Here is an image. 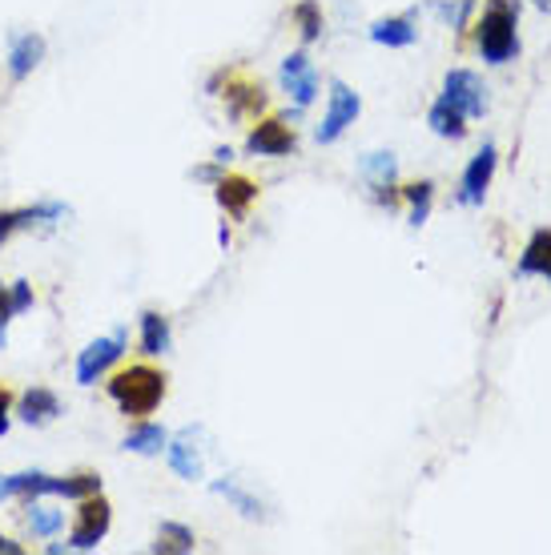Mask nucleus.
<instances>
[{
  "label": "nucleus",
  "mask_w": 551,
  "mask_h": 555,
  "mask_svg": "<svg viewBox=\"0 0 551 555\" xmlns=\"http://www.w3.org/2000/svg\"><path fill=\"white\" fill-rule=\"evenodd\" d=\"M61 524H65V515L53 512V507H41V503L28 507V528H33V535H56Z\"/></svg>",
  "instance_id": "393cba45"
},
{
  "label": "nucleus",
  "mask_w": 551,
  "mask_h": 555,
  "mask_svg": "<svg viewBox=\"0 0 551 555\" xmlns=\"http://www.w3.org/2000/svg\"><path fill=\"white\" fill-rule=\"evenodd\" d=\"M443 101L456 105L463 117H483L487 113V89L471 69H451L443 81Z\"/></svg>",
  "instance_id": "39448f33"
},
{
  "label": "nucleus",
  "mask_w": 551,
  "mask_h": 555,
  "mask_svg": "<svg viewBox=\"0 0 551 555\" xmlns=\"http://www.w3.org/2000/svg\"><path fill=\"white\" fill-rule=\"evenodd\" d=\"M121 354H125V331L89 343V347L81 350V359H77V383H81V387H93L97 378L105 375Z\"/></svg>",
  "instance_id": "423d86ee"
},
{
  "label": "nucleus",
  "mask_w": 551,
  "mask_h": 555,
  "mask_svg": "<svg viewBox=\"0 0 551 555\" xmlns=\"http://www.w3.org/2000/svg\"><path fill=\"white\" fill-rule=\"evenodd\" d=\"M97 491H101V475H93V472L56 479V487H53V495H61V500H77V503H81L85 495H97Z\"/></svg>",
  "instance_id": "412c9836"
},
{
  "label": "nucleus",
  "mask_w": 551,
  "mask_h": 555,
  "mask_svg": "<svg viewBox=\"0 0 551 555\" xmlns=\"http://www.w3.org/2000/svg\"><path fill=\"white\" fill-rule=\"evenodd\" d=\"M4 291H9V286H4V282H0V294H4Z\"/></svg>",
  "instance_id": "473e14b6"
},
{
  "label": "nucleus",
  "mask_w": 551,
  "mask_h": 555,
  "mask_svg": "<svg viewBox=\"0 0 551 555\" xmlns=\"http://www.w3.org/2000/svg\"><path fill=\"white\" fill-rule=\"evenodd\" d=\"M258 197V185L249 178H221L218 181V206L234 218H246L249 202Z\"/></svg>",
  "instance_id": "4468645a"
},
{
  "label": "nucleus",
  "mask_w": 551,
  "mask_h": 555,
  "mask_svg": "<svg viewBox=\"0 0 551 555\" xmlns=\"http://www.w3.org/2000/svg\"><path fill=\"white\" fill-rule=\"evenodd\" d=\"M543 278H548V282H551V262H548V270H543Z\"/></svg>",
  "instance_id": "2f4dec72"
},
{
  "label": "nucleus",
  "mask_w": 551,
  "mask_h": 555,
  "mask_svg": "<svg viewBox=\"0 0 551 555\" xmlns=\"http://www.w3.org/2000/svg\"><path fill=\"white\" fill-rule=\"evenodd\" d=\"M246 150L254 153V157H282V153L294 150V133H290L282 121H258V129L246 138Z\"/></svg>",
  "instance_id": "9d476101"
},
{
  "label": "nucleus",
  "mask_w": 551,
  "mask_h": 555,
  "mask_svg": "<svg viewBox=\"0 0 551 555\" xmlns=\"http://www.w3.org/2000/svg\"><path fill=\"white\" fill-rule=\"evenodd\" d=\"M169 350V319L166 314H157V310H145L141 314V354H166Z\"/></svg>",
  "instance_id": "2eb2a0df"
},
{
  "label": "nucleus",
  "mask_w": 551,
  "mask_h": 555,
  "mask_svg": "<svg viewBox=\"0 0 551 555\" xmlns=\"http://www.w3.org/2000/svg\"><path fill=\"white\" fill-rule=\"evenodd\" d=\"M9 302H13V314H25L28 306H33V286H28L25 278L9 286Z\"/></svg>",
  "instance_id": "cd10ccee"
},
{
  "label": "nucleus",
  "mask_w": 551,
  "mask_h": 555,
  "mask_svg": "<svg viewBox=\"0 0 551 555\" xmlns=\"http://www.w3.org/2000/svg\"><path fill=\"white\" fill-rule=\"evenodd\" d=\"M362 113V101L359 93L350 89V85L334 81L331 85V109H326V117H322V126H318V141L322 145H331V141H338L346 133V126H355V117Z\"/></svg>",
  "instance_id": "20e7f679"
},
{
  "label": "nucleus",
  "mask_w": 551,
  "mask_h": 555,
  "mask_svg": "<svg viewBox=\"0 0 551 555\" xmlns=\"http://www.w3.org/2000/svg\"><path fill=\"white\" fill-rule=\"evenodd\" d=\"M214 491H218V495H226V500L234 503V507H238L242 515H246V519H258V515H262L258 500H249V495L234 483V479H214Z\"/></svg>",
  "instance_id": "5701e85b"
},
{
  "label": "nucleus",
  "mask_w": 551,
  "mask_h": 555,
  "mask_svg": "<svg viewBox=\"0 0 551 555\" xmlns=\"http://www.w3.org/2000/svg\"><path fill=\"white\" fill-rule=\"evenodd\" d=\"M9 423H13V395L0 387V439L9 435Z\"/></svg>",
  "instance_id": "c85d7f7f"
},
{
  "label": "nucleus",
  "mask_w": 551,
  "mask_h": 555,
  "mask_svg": "<svg viewBox=\"0 0 551 555\" xmlns=\"http://www.w3.org/2000/svg\"><path fill=\"white\" fill-rule=\"evenodd\" d=\"M226 98H230V113H234V117L258 113L266 105V93H262V89H249V85H238V89H230Z\"/></svg>",
  "instance_id": "b1692460"
},
{
  "label": "nucleus",
  "mask_w": 551,
  "mask_h": 555,
  "mask_svg": "<svg viewBox=\"0 0 551 555\" xmlns=\"http://www.w3.org/2000/svg\"><path fill=\"white\" fill-rule=\"evenodd\" d=\"M402 197L411 202V225H423L431 214V197H435V185L431 181H414V185H407L402 190Z\"/></svg>",
  "instance_id": "4be33fe9"
},
{
  "label": "nucleus",
  "mask_w": 551,
  "mask_h": 555,
  "mask_svg": "<svg viewBox=\"0 0 551 555\" xmlns=\"http://www.w3.org/2000/svg\"><path fill=\"white\" fill-rule=\"evenodd\" d=\"M491 173H496V145H483L475 157H471L467 173H463V190H459V202L467 206H479L487 185H491Z\"/></svg>",
  "instance_id": "6e6552de"
},
{
  "label": "nucleus",
  "mask_w": 551,
  "mask_h": 555,
  "mask_svg": "<svg viewBox=\"0 0 551 555\" xmlns=\"http://www.w3.org/2000/svg\"><path fill=\"white\" fill-rule=\"evenodd\" d=\"M367 173H371L374 185H390L395 181V157L390 153H371L367 157Z\"/></svg>",
  "instance_id": "bb28decb"
},
{
  "label": "nucleus",
  "mask_w": 551,
  "mask_h": 555,
  "mask_svg": "<svg viewBox=\"0 0 551 555\" xmlns=\"http://www.w3.org/2000/svg\"><path fill=\"white\" fill-rule=\"evenodd\" d=\"M0 500H13V491H9V475H0Z\"/></svg>",
  "instance_id": "7c9ffc66"
},
{
  "label": "nucleus",
  "mask_w": 551,
  "mask_h": 555,
  "mask_svg": "<svg viewBox=\"0 0 551 555\" xmlns=\"http://www.w3.org/2000/svg\"><path fill=\"white\" fill-rule=\"evenodd\" d=\"M166 443H169V435L157 423H141L138 430H129L125 435V451H133V455H162L166 451Z\"/></svg>",
  "instance_id": "f3484780"
},
{
  "label": "nucleus",
  "mask_w": 551,
  "mask_h": 555,
  "mask_svg": "<svg viewBox=\"0 0 551 555\" xmlns=\"http://www.w3.org/2000/svg\"><path fill=\"white\" fill-rule=\"evenodd\" d=\"M197 540H193L190 528H181V524H162L157 528V543H153V552L162 555H174V552H193Z\"/></svg>",
  "instance_id": "aec40b11"
},
{
  "label": "nucleus",
  "mask_w": 551,
  "mask_h": 555,
  "mask_svg": "<svg viewBox=\"0 0 551 555\" xmlns=\"http://www.w3.org/2000/svg\"><path fill=\"white\" fill-rule=\"evenodd\" d=\"M113 528V507L110 500L97 491V495H85L81 507H77V524H73L69 547L73 552H93L97 543L110 535Z\"/></svg>",
  "instance_id": "7ed1b4c3"
},
{
  "label": "nucleus",
  "mask_w": 551,
  "mask_h": 555,
  "mask_svg": "<svg viewBox=\"0 0 551 555\" xmlns=\"http://www.w3.org/2000/svg\"><path fill=\"white\" fill-rule=\"evenodd\" d=\"M551 262V230H536L520 258V274H543Z\"/></svg>",
  "instance_id": "6ab92c4d"
},
{
  "label": "nucleus",
  "mask_w": 551,
  "mask_h": 555,
  "mask_svg": "<svg viewBox=\"0 0 551 555\" xmlns=\"http://www.w3.org/2000/svg\"><path fill=\"white\" fill-rule=\"evenodd\" d=\"M0 552H4V555H21L25 547H21V543H13L9 535H0Z\"/></svg>",
  "instance_id": "c756f323"
},
{
  "label": "nucleus",
  "mask_w": 551,
  "mask_h": 555,
  "mask_svg": "<svg viewBox=\"0 0 551 555\" xmlns=\"http://www.w3.org/2000/svg\"><path fill=\"white\" fill-rule=\"evenodd\" d=\"M467 117L456 109V105H447V101H435L431 105V113H427V126L439 133V138H451V141H459L463 133H467V126H463Z\"/></svg>",
  "instance_id": "a211bd4d"
},
{
  "label": "nucleus",
  "mask_w": 551,
  "mask_h": 555,
  "mask_svg": "<svg viewBox=\"0 0 551 555\" xmlns=\"http://www.w3.org/2000/svg\"><path fill=\"white\" fill-rule=\"evenodd\" d=\"M515 21H520V4L515 0H491L487 13H483L479 28H475V41H479L483 61L503 65L515 56L520 41H515Z\"/></svg>",
  "instance_id": "f03ea898"
},
{
  "label": "nucleus",
  "mask_w": 551,
  "mask_h": 555,
  "mask_svg": "<svg viewBox=\"0 0 551 555\" xmlns=\"http://www.w3.org/2000/svg\"><path fill=\"white\" fill-rule=\"evenodd\" d=\"M294 21L303 28V41H318V37H322V13H318L315 0H303V4L294 9Z\"/></svg>",
  "instance_id": "a878e982"
},
{
  "label": "nucleus",
  "mask_w": 551,
  "mask_h": 555,
  "mask_svg": "<svg viewBox=\"0 0 551 555\" xmlns=\"http://www.w3.org/2000/svg\"><path fill=\"white\" fill-rule=\"evenodd\" d=\"M282 85H286V93L294 98V105H310L318 98V73L310 65V56L290 53L282 61Z\"/></svg>",
  "instance_id": "0eeeda50"
},
{
  "label": "nucleus",
  "mask_w": 551,
  "mask_h": 555,
  "mask_svg": "<svg viewBox=\"0 0 551 555\" xmlns=\"http://www.w3.org/2000/svg\"><path fill=\"white\" fill-rule=\"evenodd\" d=\"M166 455H169V467H174L181 479H190V483L206 475V467H202V455H197V447H193V430H181L178 439H169Z\"/></svg>",
  "instance_id": "f8f14e48"
},
{
  "label": "nucleus",
  "mask_w": 551,
  "mask_h": 555,
  "mask_svg": "<svg viewBox=\"0 0 551 555\" xmlns=\"http://www.w3.org/2000/svg\"><path fill=\"white\" fill-rule=\"evenodd\" d=\"M371 41L386 44V49H407V44H414V25L407 21V16H386V21H374Z\"/></svg>",
  "instance_id": "dca6fc26"
},
{
  "label": "nucleus",
  "mask_w": 551,
  "mask_h": 555,
  "mask_svg": "<svg viewBox=\"0 0 551 555\" xmlns=\"http://www.w3.org/2000/svg\"><path fill=\"white\" fill-rule=\"evenodd\" d=\"M41 56H44V37H37V33L16 37L13 53H9V73H13V81H25L28 73L41 65Z\"/></svg>",
  "instance_id": "ddd939ff"
},
{
  "label": "nucleus",
  "mask_w": 551,
  "mask_h": 555,
  "mask_svg": "<svg viewBox=\"0 0 551 555\" xmlns=\"http://www.w3.org/2000/svg\"><path fill=\"white\" fill-rule=\"evenodd\" d=\"M110 399L117 403L121 415L145 418L162 406V399H166V375L153 371V366H129V371H117V375L110 378Z\"/></svg>",
  "instance_id": "f257e3e1"
},
{
  "label": "nucleus",
  "mask_w": 551,
  "mask_h": 555,
  "mask_svg": "<svg viewBox=\"0 0 551 555\" xmlns=\"http://www.w3.org/2000/svg\"><path fill=\"white\" fill-rule=\"evenodd\" d=\"M16 415L25 418L28 427H49V423L61 415V399H56L49 387H33V390H25V395H21Z\"/></svg>",
  "instance_id": "9b49d317"
},
{
  "label": "nucleus",
  "mask_w": 551,
  "mask_h": 555,
  "mask_svg": "<svg viewBox=\"0 0 551 555\" xmlns=\"http://www.w3.org/2000/svg\"><path fill=\"white\" fill-rule=\"evenodd\" d=\"M65 218V206L61 202H44V206H25V209H4L0 214V246L16 234V230H28V225H41V222H56Z\"/></svg>",
  "instance_id": "1a4fd4ad"
}]
</instances>
